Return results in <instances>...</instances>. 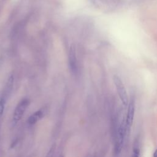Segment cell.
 Masks as SVG:
<instances>
[{"mask_svg":"<svg viewBox=\"0 0 157 157\" xmlns=\"http://www.w3.org/2000/svg\"><path fill=\"white\" fill-rule=\"evenodd\" d=\"M113 82L122 104L124 106H126L128 102V98L126 90L124 86L123 83L122 82L121 78L117 75H114Z\"/></svg>","mask_w":157,"mask_h":157,"instance_id":"cell-1","label":"cell"},{"mask_svg":"<svg viewBox=\"0 0 157 157\" xmlns=\"http://www.w3.org/2000/svg\"><path fill=\"white\" fill-rule=\"evenodd\" d=\"M29 104V101L28 99H23L17 105L13 116V121L17 123L22 117L26 109Z\"/></svg>","mask_w":157,"mask_h":157,"instance_id":"cell-2","label":"cell"},{"mask_svg":"<svg viewBox=\"0 0 157 157\" xmlns=\"http://www.w3.org/2000/svg\"><path fill=\"white\" fill-rule=\"evenodd\" d=\"M125 134V128L123 121L120 123L117 134V139L115 143V151L119 153L121 149L122 145L123 143L124 136Z\"/></svg>","mask_w":157,"mask_h":157,"instance_id":"cell-3","label":"cell"},{"mask_svg":"<svg viewBox=\"0 0 157 157\" xmlns=\"http://www.w3.org/2000/svg\"><path fill=\"white\" fill-rule=\"evenodd\" d=\"M69 63L70 69L73 73H76L77 71V58L75 53V48L74 45H71L69 52Z\"/></svg>","mask_w":157,"mask_h":157,"instance_id":"cell-4","label":"cell"},{"mask_svg":"<svg viewBox=\"0 0 157 157\" xmlns=\"http://www.w3.org/2000/svg\"><path fill=\"white\" fill-rule=\"evenodd\" d=\"M135 112V104L134 101L131 100L128 105L126 118V126L128 128H130L132 124L133 119L134 117Z\"/></svg>","mask_w":157,"mask_h":157,"instance_id":"cell-5","label":"cell"},{"mask_svg":"<svg viewBox=\"0 0 157 157\" xmlns=\"http://www.w3.org/2000/svg\"><path fill=\"white\" fill-rule=\"evenodd\" d=\"M44 116V113L42 110H38L32 114L28 118V123L30 124H34L40 120Z\"/></svg>","mask_w":157,"mask_h":157,"instance_id":"cell-6","label":"cell"},{"mask_svg":"<svg viewBox=\"0 0 157 157\" xmlns=\"http://www.w3.org/2000/svg\"><path fill=\"white\" fill-rule=\"evenodd\" d=\"M5 99L4 98H1L0 99V117L2 115L4 110V107H5Z\"/></svg>","mask_w":157,"mask_h":157,"instance_id":"cell-7","label":"cell"},{"mask_svg":"<svg viewBox=\"0 0 157 157\" xmlns=\"http://www.w3.org/2000/svg\"><path fill=\"white\" fill-rule=\"evenodd\" d=\"M140 155V151L139 148H134L133 150V152L132 154L131 157H139Z\"/></svg>","mask_w":157,"mask_h":157,"instance_id":"cell-8","label":"cell"},{"mask_svg":"<svg viewBox=\"0 0 157 157\" xmlns=\"http://www.w3.org/2000/svg\"><path fill=\"white\" fill-rule=\"evenodd\" d=\"M54 151H55V146L53 145V146H52V147L49 150V151H48L46 157H53V156L54 155Z\"/></svg>","mask_w":157,"mask_h":157,"instance_id":"cell-9","label":"cell"},{"mask_svg":"<svg viewBox=\"0 0 157 157\" xmlns=\"http://www.w3.org/2000/svg\"><path fill=\"white\" fill-rule=\"evenodd\" d=\"M153 157H157V149L155 150V151L153 153Z\"/></svg>","mask_w":157,"mask_h":157,"instance_id":"cell-10","label":"cell"}]
</instances>
